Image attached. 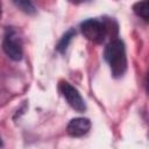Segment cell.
<instances>
[{
	"mask_svg": "<svg viewBox=\"0 0 149 149\" xmlns=\"http://www.w3.org/2000/svg\"><path fill=\"white\" fill-rule=\"evenodd\" d=\"M59 91L62 93V95L65 98V100L68 101V104L77 112H84L86 109V105L84 99L81 98L80 93L78 92V90L76 87H73L70 83L68 81H61L59 83Z\"/></svg>",
	"mask_w": 149,
	"mask_h": 149,
	"instance_id": "obj_4",
	"label": "cell"
},
{
	"mask_svg": "<svg viewBox=\"0 0 149 149\" xmlns=\"http://www.w3.org/2000/svg\"><path fill=\"white\" fill-rule=\"evenodd\" d=\"M2 48L10 59L20 61L22 58V40L14 28L7 29L3 37Z\"/></svg>",
	"mask_w": 149,
	"mask_h": 149,
	"instance_id": "obj_3",
	"label": "cell"
},
{
	"mask_svg": "<svg viewBox=\"0 0 149 149\" xmlns=\"http://www.w3.org/2000/svg\"><path fill=\"white\" fill-rule=\"evenodd\" d=\"M0 7H1V3H0Z\"/></svg>",
	"mask_w": 149,
	"mask_h": 149,
	"instance_id": "obj_11",
	"label": "cell"
},
{
	"mask_svg": "<svg viewBox=\"0 0 149 149\" xmlns=\"http://www.w3.org/2000/svg\"><path fill=\"white\" fill-rule=\"evenodd\" d=\"M133 10L137 16L142 17L144 21H148V0H142L140 2H136L133 6Z\"/></svg>",
	"mask_w": 149,
	"mask_h": 149,
	"instance_id": "obj_6",
	"label": "cell"
},
{
	"mask_svg": "<svg viewBox=\"0 0 149 149\" xmlns=\"http://www.w3.org/2000/svg\"><path fill=\"white\" fill-rule=\"evenodd\" d=\"M74 34H76L74 30H73V29H70L69 31H66V33L63 35V37L61 38V41L58 42V44H57V47H56L59 52H64V51L66 50V48H68V45H69V43H70V41H71V38H72V36H73Z\"/></svg>",
	"mask_w": 149,
	"mask_h": 149,
	"instance_id": "obj_8",
	"label": "cell"
},
{
	"mask_svg": "<svg viewBox=\"0 0 149 149\" xmlns=\"http://www.w3.org/2000/svg\"><path fill=\"white\" fill-rule=\"evenodd\" d=\"M112 21H107V20H98V19H88L85 20L84 22H81L80 24V29L83 35L95 43H102L105 42L106 37L112 33L113 28L112 27Z\"/></svg>",
	"mask_w": 149,
	"mask_h": 149,
	"instance_id": "obj_2",
	"label": "cell"
},
{
	"mask_svg": "<svg viewBox=\"0 0 149 149\" xmlns=\"http://www.w3.org/2000/svg\"><path fill=\"white\" fill-rule=\"evenodd\" d=\"M12 1L22 12H24L27 14H34L35 13V7H34L31 0H12Z\"/></svg>",
	"mask_w": 149,
	"mask_h": 149,
	"instance_id": "obj_7",
	"label": "cell"
},
{
	"mask_svg": "<svg viewBox=\"0 0 149 149\" xmlns=\"http://www.w3.org/2000/svg\"><path fill=\"white\" fill-rule=\"evenodd\" d=\"M71 3H74V5H78V3H83V2H85V1H87V0H69Z\"/></svg>",
	"mask_w": 149,
	"mask_h": 149,
	"instance_id": "obj_9",
	"label": "cell"
},
{
	"mask_svg": "<svg viewBox=\"0 0 149 149\" xmlns=\"http://www.w3.org/2000/svg\"><path fill=\"white\" fill-rule=\"evenodd\" d=\"M104 57L108 63L114 77H122L127 70V57L125 44L119 38H113L105 48Z\"/></svg>",
	"mask_w": 149,
	"mask_h": 149,
	"instance_id": "obj_1",
	"label": "cell"
},
{
	"mask_svg": "<svg viewBox=\"0 0 149 149\" xmlns=\"http://www.w3.org/2000/svg\"><path fill=\"white\" fill-rule=\"evenodd\" d=\"M91 128V121L86 118H74L72 119L68 127H66V130H68V134L73 136V137H79V136H83L85 134H87V132L90 130Z\"/></svg>",
	"mask_w": 149,
	"mask_h": 149,
	"instance_id": "obj_5",
	"label": "cell"
},
{
	"mask_svg": "<svg viewBox=\"0 0 149 149\" xmlns=\"http://www.w3.org/2000/svg\"><path fill=\"white\" fill-rule=\"evenodd\" d=\"M0 146H1V137H0Z\"/></svg>",
	"mask_w": 149,
	"mask_h": 149,
	"instance_id": "obj_10",
	"label": "cell"
}]
</instances>
